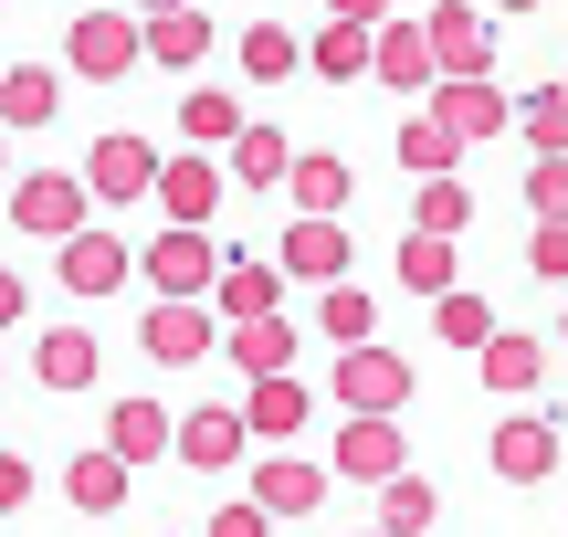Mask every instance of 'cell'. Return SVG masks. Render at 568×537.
I'll list each match as a JSON object with an SVG mask.
<instances>
[{"instance_id": "ba28073f", "label": "cell", "mask_w": 568, "mask_h": 537, "mask_svg": "<svg viewBox=\"0 0 568 537\" xmlns=\"http://www.w3.org/2000/svg\"><path fill=\"white\" fill-rule=\"evenodd\" d=\"M537 211H568V159H548V169H537Z\"/></svg>"}, {"instance_id": "6da1fadb", "label": "cell", "mask_w": 568, "mask_h": 537, "mask_svg": "<svg viewBox=\"0 0 568 537\" xmlns=\"http://www.w3.org/2000/svg\"><path fill=\"white\" fill-rule=\"evenodd\" d=\"M400 391H410V369H400V358H379V348H368V358H347V401H358V412H400Z\"/></svg>"}, {"instance_id": "7a4b0ae2", "label": "cell", "mask_w": 568, "mask_h": 537, "mask_svg": "<svg viewBox=\"0 0 568 537\" xmlns=\"http://www.w3.org/2000/svg\"><path fill=\"white\" fill-rule=\"evenodd\" d=\"M495 464H506L516 485H537L558 464V443H548V422H506V433H495Z\"/></svg>"}, {"instance_id": "5b68a950", "label": "cell", "mask_w": 568, "mask_h": 537, "mask_svg": "<svg viewBox=\"0 0 568 537\" xmlns=\"http://www.w3.org/2000/svg\"><path fill=\"white\" fill-rule=\"evenodd\" d=\"M264 506H316V475H305V464H274V475H264Z\"/></svg>"}, {"instance_id": "3957f363", "label": "cell", "mask_w": 568, "mask_h": 537, "mask_svg": "<svg viewBox=\"0 0 568 537\" xmlns=\"http://www.w3.org/2000/svg\"><path fill=\"white\" fill-rule=\"evenodd\" d=\"M347 475L389 485V475H400V433H379V422H358V433H347Z\"/></svg>"}, {"instance_id": "52a82bcc", "label": "cell", "mask_w": 568, "mask_h": 537, "mask_svg": "<svg viewBox=\"0 0 568 537\" xmlns=\"http://www.w3.org/2000/svg\"><path fill=\"white\" fill-rule=\"evenodd\" d=\"M443 337H464V348H474V337H485V306H474V295H453V306H443Z\"/></svg>"}, {"instance_id": "8992f818", "label": "cell", "mask_w": 568, "mask_h": 537, "mask_svg": "<svg viewBox=\"0 0 568 537\" xmlns=\"http://www.w3.org/2000/svg\"><path fill=\"white\" fill-rule=\"evenodd\" d=\"M432 517V496H422V485H400V475H389V527H422Z\"/></svg>"}, {"instance_id": "277c9868", "label": "cell", "mask_w": 568, "mask_h": 537, "mask_svg": "<svg viewBox=\"0 0 568 537\" xmlns=\"http://www.w3.org/2000/svg\"><path fill=\"white\" fill-rule=\"evenodd\" d=\"M485 369H495V391H527V379H537V348H527V337H495Z\"/></svg>"}]
</instances>
